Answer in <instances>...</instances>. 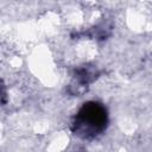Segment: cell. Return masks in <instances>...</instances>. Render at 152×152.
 Returning <instances> with one entry per match:
<instances>
[{
    "label": "cell",
    "instance_id": "cell-1",
    "mask_svg": "<svg viewBox=\"0 0 152 152\" xmlns=\"http://www.w3.org/2000/svg\"><path fill=\"white\" fill-rule=\"evenodd\" d=\"M106 110L102 106L97 103H87L84 104L77 116V125L83 132L96 133L101 131L106 124Z\"/></svg>",
    "mask_w": 152,
    "mask_h": 152
}]
</instances>
